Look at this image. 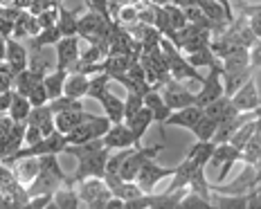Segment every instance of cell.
<instances>
[{
	"mask_svg": "<svg viewBox=\"0 0 261 209\" xmlns=\"http://www.w3.org/2000/svg\"><path fill=\"white\" fill-rule=\"evenodd\" d=\"M160 52L162 57H165L167 61V70H169L171 79L176 81H185V79H192V81H203V76L198 74V68H194V65H189V61L180 54V49H178L169 38L162 36L160 38Z\"/></svg>",
	"mask_w": 261,
	"mask_h": 209,
	"instance_id": "cell-1",
	"label": "cell"
},
{
	"mask_svg": "<svg viewBox=\"0 0 261 209\" xmlns=\"http://www.w3.org/2000/svg\"><path fill=\"white\" fill-rule=\"evenodd\" d=\"M167 144H155V146H140V148H133V151L126 155V160L122 162V167H119V178L122 180H135V175H138L140 167L146 162V160H155L158 155H160L162 151H165Z\"/></svg>",
	"mask_w": 261,
	"mask_h": 209,
	"instance_id": "cell-2",
	"label": "cell"
},
{
	"mask_svg": "<svg viewBox=\"0 0 261 209\" xmlns=\"http://www.w3.org/2000/svg\"><path fill=\"white\" fill-rule=\"evenodd\" d=\"M223 95V68H221V61L216 59L214 63L210 65V74L203 76L200 81V90L196 95V106H207L210 101L219 99Z\"/></svg>",
	"mask_w": 261,
	"mask_h": 209,
	"instance_id": "cell-3",
	"label": "cell"
},
{
	"mask_svg": "<svg viewBox=\"0 0 261 209\" xmlns=\"http://www.w3.org/2000/svg\"><path fill=\"white\" fill-rule=\"evenodd\" d=\"M111 189L106 187L104 178H86L81 180L79 189V200L86 202L90 209H106V200L111 198Z\"/></svg>",
	"mask_w": 261,
	"mask_h": 209,
	"instance_id": "cell-4",
	"label": "cell"
},
{
	"mask_svg": "<svg viewBox=\"0 0 261 209\" xmlns=\"http://www.w3.org/2000/svg\"><path fill=\"white\" fill-rule=\"evenodd\" d=\"M108 155H111V148L104 146L101 151H97V153H92V155H88V158L77 160L79 167H77V171H74V175H72L74 182H81V180H86V178H104Z\"/></svg>",
	"mask_w": 261,
	"mask_h": 209,
	"instance_id": "cell-5",
	"label": "cell"
},
{
	"mask_svg": "<svg viewBox=\"0 0 261 209\" xmlns=\"http://www.w3.org/2000/svg\"><path fill=\"white\" fill-rule=\"evenodd\" d=\"M173 173H176V167H160V164H155V160H146L140 167L138 175H135V182H138V187L144 194H151L160 180L171 178Z\"/></svg>",
	"mask_w": 261,
	"mask_h": 209,
	"instance_id": "cell-6",
	"label": "cell"
},
{
	"mask_svg": "<svg viewBox=\"0 0 261 209\" xmlns=\"http://www.w3.org/2000/svg\"><path fill=\"white\" fill-rule=\"evenodd\" d=\"M160 95H162V101L171 108V111H180V108H187L196 103V95L192 90L182 86V81H176V79H169L167 84L160 86Z\"/></svg>",
	"mask_w": 261,
	"mask_h": 209,
	"instance_id": "cell-7",
	"label": "cell"
},
{
	"mask_svg": "<svg viewBox=\"0 0 261 209\" xmlns=\"http://www.w3.org/2000/svg\"><path fill=\"white\" fill-rule=\"evenodd\" d=\"M111 128V122H108V117H99L97 115L95 119H90V122H84L77 128H72L68 135V144H81V142H90V140H97V137H104L106 130Z\"/></svg>",
	"mask_w": 261,
	"mask_h": 209,
	"instance_id": "cell-8",
	"label": "cell"
},
{
	"mask_svg": "<svg viewBox=\"0 0 261 209\" xmlns=\"http://www.w3.org/2000/svg\"><path fill=\"white\" fill-rule=\"evenodd\" d=\"M239 158H241V151L232 146L230 142L214 144V151H212L210 164H214V167H221V173H219V178H216V185L223 182V180L227 178V173H230V169L234 167V162H239Z\"/></svg>",
	"mask_w": 261,
	"mask_h": 209,
	"instance_id": "cell-9",
	"label": "cell"
},
{
	"mask_svg": "<svg viewBox=\"0 0 261 209\" xmlns=\"http://www.w3.org/2000/svg\"><path fill=\"white\" fill-rule=\"evenodd\" d=\"M259 180H261V173H259V167H252V169H246L239 178L234 180L232 185H223L219 182L216 187L210 185L212 191H216V194H248L252 187H259Z\"/></svg>",
	"mask_w": 261,
	"mask_h": 209,
	"instance_id": "cell-10",
	"label": "cell"
},
{
	"mask_svg": "<svg viewBox=\"0 0 261 209\" xmlns=\"http://www.w3.org/2000/svg\"><path fill=\"white\" fill-rule=\"evenodd\" d=\"M54 47H57V54H54L57 65H54V68L70 72L72 65L77 63V59H79V36H63Z\"/></svg>",
	"mask_w": 261,
	"mask_h": 209,
	"instance_id": "cell-11",
	"label": "cell"
},
{
	"mask_svg": "<svg viewBox=\"0 0 261 209\" xmlns=\"http://www.w3.org/2000/svg\"><path fill=\"white\" fill-rule=\"evenodd\" d=\"M232 103L239 113H252L259 111V88H257V79H248L234 95L230 97Z\"/></svg>",
	"mask_w": 261,
	"mask_h": 209,
	"instance_id": "cell-12",
	"label": "cell"
},
{
	"mask_svg": "<svg viewBox=\"0 0 261 209\" xmlns=\"http://www.w3.org/2000/svg\"><path fill=\"white\" fill-rule=\"evenodd\" d=\"M5 45H7V57H5V63H7L9 72L12 74H18L23 72L30 63V54H27L25 45H20L14 36H7L5 38Z\"/></svg>",
	"mask_w": 261,
	"mask_h": 209,
	"instance_id": "cell-13",
	"label": "cell"
},
{
	"mask_svg": "<svg viewBox=\"0 0 261 209\" xmlns=\"http://www.w3.org/2000/svg\"><path fill=\"white\" fill-rule=\"evenodd\" d=\"M97 115L92 113H86V111H63V113H57L54 115V128L59 130V133L68 135L72 128H77L84 122H90V119H95Z\"/></svg>",
	"mask_w": 261,
	"mask_h": 209,
	"instance_id": "cell-14",
	"label": "cell"
},
{
	"mask_svg": "<svg viewBox=\"0 0 261 209\" xmlns=\"http://www.w3.org/2000/svg\"><path fill=\"white\" fill-rule=\"evenodd\" d=\"M59 182H63L57 173L47 171V169H39V173L34 175L30 185H27V194L32 196H39V194H54L59 189Z\"/></svg>",
	"mask_w": 261,
	"mask_h": 209,
	"instance_id": "cell-15",
	"label": "cell"
},
{
	"mask_svg": "<svg viewBox=\"0 0 261 209\" xmlns=\"http://www.w3.org/2000/svg\"><path fill=\"white\" fill-rule=\"evenodd\" d=\"M151 122H153V117H151V111L146 106H142L138 113L133 115V117L126 122L128 126V130H130V135H133V146L135 148H140L142 146V137L146 133V128L151 126Z\"/></svg>",
	"mask_w": 261,
	"mask_h": 209,
	"instance_id": "cell-16",
	"label": "cell"
},
{
	"mask_svg": "<svg viewBox=\"0 0 261 209\" xmlns=\"http://www.w3.org/2000/svg\"><path fill=\"white\" fill-rule=\"evenodd\" d=\"M104 144L111 148H126V146H133V135H130V130H128V126L126 124H111V128L106 130V135H104Z\"/></svg>",
	"mask_w": 261,
	"mask_h": 209,
	"instance_id": "cell-17",
	"label": "cell"
},
{
	"mask_svg": "<svg viewBox=\"0 0 261 209\" xmlns=\"http://www.w3.org/2000/svg\"><path fill=\"white\" fill-rule=\"evenodd\" d=\"M200 115H203V108L192 103V106L180 108V111H176V113L171 111V115L165 119L162 126H185V128H192V126L200 119Z\"/></svg>",
	"mask_w": 261,
	"mask_h": 209,
	"instance_id": "cell-18",
	"label": "cell"
},
{
	"mask_svg": "<svg viewBox=\"0 0 261 209\" xmlns=\"http://www.w3.org/2000/svg\"><path fill=\"white\" fill-rule=\"evenodd\" d=\"M27 124H36L41 128V133H43V137L45 135H50V133H54V113L50 111V106H34L30 111V115H27V119H25Z\"/></svg>",
	"mask_w": 261,
	"mask_h": 209,
	"instance_id": "cell-19",
	"label": "cell"
},
{
	"mask_svg": "<svg viewBox=\"0 0 261 209\" xmlns=\"http://www.w3.org/2000/svg\"><path fill=\"white\" fill-rule=\"evenodd\" d=\"M142 99H144V106L151 111V117H153V122H158L160 126L165 124V119L171 115V108L167 106L165 101H162L160 90H155V88H153V90H149Z\"/></svg>",
	"mask_w": 261,
	"mask_h": 209,
	"instance_id": "cell-20",
	"label": "cell"
},
{
	"mask_svg": "<svg viewBox=\"0 0 261 209\" xmlns=\"http://www.w3.org/2000/svg\"><path fill=\"white\" fill-rule=\"evenodd\" d=\"M43 76H45V72H36V70H32V68H25L23 72L14 74L12 90L18 92V95H23V97H27L32 92V88L39 86L41 81H43Z\"/></svg>",
	"mask_w": 261,
	"mask_h": 209,
	"instance_id": "cell-21",
	"label": "cell"
},
{
	"mask_svg": "<svg viewBox=\"0 0 261 209\" xmlns=\"http://www.w3.org/2000/svg\"><path fill=\"white\" fill-rule=\"evenodd\" d=\"M101 108H104V115L108 117L111 124H122L124 122V99H119L113 92H106L104 97L99 99Z\"/></svg>",
	"mask_w": 261,
	"mask_h": 209,
	"instance_id": "cell-22",
	"label": "cell"
},
{
	"mask_svg": "<svg viewBox=\"0 0 261 209\" xmlns=\"http://www.w3.org/2000/svg\"><path fill=\"white\" fill-rule=\"evenodd\" d=\"M88 81H90V76H86V74L68 72V76H65V84H63V95H68L72 99L86 97V92H88Z\"/></svg>",
	"mask_w": 261,
	"mask_h": 209,
	"instance_id": "cell-23",
	"label": "cell"
},
{
	"mask_svg": "<svg viewBox=\"0 0 261 209\" xmlns=\"http://www.w3.org/2000/svg\"><path fill=\"white\" fill-rule=\"evenodd\" d=\"M196 167H200V164H196L192 158H185V160L176 167V173L171 175L173 182L169 185V189L167 191H176V189H187V182L189 178H192V173L196 171Z\"/></svg>",
	"mask_w": 261,
	"mask_h": 209,
	"instance_id": "cell-24",
	"label": "cell"
},
{
	"mask_svg": "<svg viewBox=\"0 0 261 209\" xmlns=\"http://www.w3.org/2000/svg\"><path fill=\"white\" fill-rule=\"evenodd\" d=\"M252 72L254 70L250 68V65L248 68H243V70H239V72H225L223 74V95L232 97L248 79H252Z\"/></svg>",
	"mask_w": 261,
	"mask_h": 209,
	"instance_id": "cell-25",
	"label": "cell"
},
{
	"mask_svg": "<svg viewBox=\"0 0 261 209\" xmlns=\"http://www.w3.org/2000/svg\"><path fill=\"white\" fill-rule=\"evenodd\" d=\"M65 76H68V72H65V70H59V68L50 70V72L43 76V86H45L47 99H57V97H61V95H63Z\"/></svg>",
	"mask_w": 261,
	"mask_h": 209,
	"instance_id": "cell-26",
	"label": "cell"
},
{
	"mask_svg": "<svg viewBox=\"0 0 261 209\" xmlns=\"http://www.w3.org/2000/svg\"><path fill=\"white\" fill-rule=\"evenodd\" d=\"M57 207V209H79L81 207V200H79V194L72 191V187H63V189H57L52 196V202H50V209Z\"/></svg>",
	"mask_w": 261,
	"mask_h": 209,
	"instance_id": "cell-27",
	"label": "cell"
},
{
	"mask_svg": "<svg viewBox=\"0 0 261 209\" xmlns=\"http://www.w3.org/2000/svg\"><path fill=\"white\" fill-rule=\"evenodd\" d=\"M79 12H70L63 7V3L59 5V18H57V27L61 30L63 36H77V23H79Z\"/></svg>",
	"mask_w": 261,
	"mask_h": 209,
	"instance_id": "cell-28",
	"label": "cell"
},
{
	"mask_svg": "<svg viewBox=\"0 0 261 209\" xmlns=\"http://www.w3.org/2000/svg\"><path fill=\"white\" fill-rule=\"evenodd\" d=\"M259 140H261V135H259V128H257L252 135L248 137L246 144H243L241 158H239V160L248 162L250 167H259V155H261V144H259Z\"/></svg>",
	"mask_w": 261,
	"mask_h": 209,
	"instance_id": "cell-29",
	"label": "cell"
},
{
	"mask_svg": "<svg viewBox=\"0 0 261 209\" xmlns=\"http://www.w3.org/2000/svg\"><path fill=\"white\" fill-rule=\"evenodd\" d=\"M61 38H63V34H61V30H59L57 25H54V27H47V30H41L39 34L32 38V49H34V52H39V49H43V47L57 45Z\"/></svg>",
	"mask_w": 261,
	"mask_h": 209,
	"instance_id": "cell-30",
	"label": "cell"
},
{
	"mask_svg": "<svg viewBox=\"0 0 261 209\" xmlns=\"http://www.w3.org/2000/svg\"><path fill=\"white\" fill-rule=\"evenodd\" d=\"M216 126H219V122H216L214 117H210V115L203 113V115H200V119H198V122H196L189 130H192V133L198 137L200 142H212V135H214Z\"/></svg>",
	"mask_w": 261,
	"mask_h": 209,
	"instance_id": "cell-31",
	"label": "cell"
},
{
	"mask_svg": "<svg viewBox=\"0 0 261 209\" xmlns=\"http://www.w3.org/2000/svg\"><path fill=\"white\" fill-rule=\"evenodd\" d=\"M30 111H32L30 99L23 97V95H18V92H14V97H12V106H9V111H7L9 117H12L14 122H25L27 115H30Z\"/></svg>",
	"mask_w": 261,
	"mask_h": 209,
	"instance_id": "cell-32",
	"label": "cell"
},
{
	"mask_svg": "<svg viewBox=\"0 0 261 209\" xmlns=\"http://www.w3.org/2000/svg\"><path fill=\"white\" fill-rule=\"evenodd\" d=\"M111 76H108L106 72H99V74H95V76H90V81H88V92H86V97H90V99H97L99 101L101 97L108 92V86H111Z\"/></svg>",
	"mask_w": 261,
	"mask_h": 209,
	"instance_id": "cell-33",
	"label": "cell"
},
{
	"mask_svg": "<svg viewBox=\"0 0 261 209\" xmlns=\"http://www.w3.org/2000/svg\"><path fill=\"white\" fill-rule=\"evenodd\" d=\"M187 189H192L194 194L203 196V198H212V189H210V182L205 180V167H196V171L192 173V178H189L187 182Z\"/></svg>",
	"mask_w": 261,
	"mask_h": 209,
	"instance_id": "cell-34",
	"label": "cell"
},
{
	"mask_svg": "<svg viewBox=\"0 0 261 209\" xmlns=\"http://www.w3.org/2000/svg\"><path fill=\"white\" fill-rule=\"evenodd\" d=\"M212 151H214V142H196V144L189 148L187 158H192L196 164H200V167H205V164H210V158H212Z\"/></svg>",
	"mask_w": 261,
	"mask_h": 209,
	"instance_id": "cell-35",
	"label": "cell"
},
{
	"mask_svg": "<svg viewBox=\"0 0 261 209\" xmlns=\"http://www.w3.org/2000/svg\"><path fill=\"white\" fill-rule=\"evenodd\" d=\"M47 106H50V111L57 115V113H63V111H84V101L81 99H72L68 95H61L57 99H50L47 101Z\"/></svg>",
	"mask_w": 261,
	"mask_h": 209,
	"instance_id": "cell-36",
	"label": "cell"
},
{
	"mask_svg": "<svg viewBox=\"0 0 261 209\" xmlns=\"http://www.w3.org/2000/svg\"><path fill=\"white\" fill-rule=\"evenodd\" d=\"M187 61H189V65H194V68H210V65L216 61V57L210 47H205V49H198V52L187 54Z\"/></svg>",
	"mask_w": 261,
	"mask_h": 209,
	"instance_id": "cell-37",
	"label": "cell"
},
{
	"mask_svg": "<svg viewBox=\"0 0 261 209\" xmlns=\"http://www.w3.org/2000/svg\"><path fill=\"white\" fill-rule=\"evenodd\" d=\"M178 207H182V209H214L212 207V200H207V198H203L198 194H194V191L185 194L180 198V205Z\"/></svg>",
	"mask_w": 261,
	"mask_h": 209,
	"instance_id": "cell-38",
	"label": "cell"
},
{
	"mask_svg": "<svg viewBox=\"0 0 261 209\" xmlns=\"http://www.w3.org/2000/svg\"><path fill=\"white\" fill-rule=\"evenodd\" d=\"M162 7H165L167 18H169V25H171V30H173V32H178L180 27L187 25V16H185V12H182L180 7H176V5H171V3L162 5Z\"/></svg>",
	"mask_w": 261,
	"mask_h": 209,
	"instance_id": "cell-39",
	"label": "cell"
},
{
	"mask_svg": "<svg viewBox=\"0 0 261 209\" xmlns=\"http://www.w3.org/2000/svg\"><path fill=\"white\" fill-rule=\"evenodd\" d=\"M142 106H144V99L140 97L138 92H130V90H128L126 101H124V122H128V119L133 117V115L138 113Z\"/></svg>",
	"mask_w": 261,
	"mask_h": 209,
	"instance_id": "cell-40",
	"label": "cell"
},
{
	"mask_svg": "<svg viewBox=\"0 0 261 209\" xmlns=\"http://www.w3.org/2000/svg\"><path fill=\"white\" fill-rule=\"evenodd\" d=\"M113 20H117L119 25H133L135 20H138V7H130V5H119V9H117V14H115V18Z\"/></svg>",
	"mask_w": 261,
	"mask_h": 209,
	"instance_id": "cell-41",
	"label": "cell"
},
{
	"mask_svg": "<svg viewBox=\"0 0 261 209\" xmlns=\"http://www.w3.org/2000/svg\"><path fill=\"white\" fill-rule=\"evenodd\" d=\"M59 5H61V0H32L27 12L32 16H39L41 12H45V9H57Z\"/></svg>",
	"mask_w": 261,
	"mask_h": 209,
	"instance_id": "cell-42",
	"label": "cell"
},
{
	"mask_svg": "<svg viewBox=\"0 0 261 209\" xmlns=\"http://www.w3.org/2000/svg\"><path fill=\"white\" fill-rule=\"evenodd\" d=\"M27 99H30V103H32V108L34 106H45L50 99H47V92H45V86H43V81L39 86H34L32 88V92L27 95Z\"/></svg>",
	"mask_w": 261,
	"mask_h": 209,
	"instance_id": "cell-43",
	"label": "cell"
},
{
	"mask_svg": "<svg viewBox=\"0 0 261 209\" xmlns=\"http://www.w3.org/2000/svg\"><path fill=\"white\" fill-rule=\"evenodd\" d=\"M57 18H59V7L57 9H45L36 16V23H39L41 30H47V27H54L57 25Z\"/></svg>",
	"mask_w": 261,
	"mask_h": 209,
	"instance_id": "cell-44",
	"label": "cell"
},
{
	"mask_svg": "<svg viewBox=\"0 0 261 209\" xmlns=\"http://www.w3.org/2000/svg\"><path fill=\"white\" fill-rule=\"evenodd\" d=\"M126 76L130 81H135V84H146V72H144V68H142L140 61L130 63V68L126 70Z\"/></svg>",
	"mask_w": 261,
	"mask_h": 209,
	"instance_id": "cell-45",
	"label": "cell"
},
{
	"mask_svg": "<svg viewBox=\"0 0 261 209\" xmlns=\"http://www.w3.org/2000/svg\"><path fill=\"white\" fill-rule=\"evenodd\" d=\"M52 196H54V194H39V196H32L30 200H27L25 209H45V207H50Z\"/></svg>",
	"mask_w": 261,
	"mask_h": 209,
	"instance_id": "cell-46",
	"label": "cell"
},
{
	"mask_svg": "<svg viewBox=\"0 0 261 209\" xmlns=\"http://www.w3.org/2000/svg\"><path fill=\"white\" fill-rule=\"evenodd\" d=\"M39 140H43V133H41V128L36 124H27L25 122V137H23V144H36Z\"/></svg>",
	"mask_w": 261,
	"mask_h": 209,
	"instance_id": "cell-47",
	"label": "cell"
},
{
	"mask_svg": "<svg viewBox=\"0 0 261 209\" xmlns=\"http://www.w3.org/2000/svg\"><path fill=\"white\" fill-rule=\"evenodd\" d=\"M108 3H111V0H86V5H88L90 12L101 14L104 18H111V7H108Z\"/></svg>",
	"mask_w": 261,
	"mask_h": 209,
	"instance_id": "cell-48",
	"label": "cell"
},
{
	"mask_svg": "<svg viewBox=\"0 0 261 209\" xmlns=\"http://www.w3.org/2000/svg\"><path fill=\"white\" fill-rule=\"evenodd\" d=\"M12 86H14V74L9 72L7 63H5V68H0V92L12 90Z\"/></svg>",
	"mask_w": 261,
	"mask_h": 209,
	"instance_id": "cell-49",
	"label": "cell"
},
{
	"mask_svg": "<svg viewBox=\"0 0 261 209\" xmlns=\"http://www.w3.org/2000/svg\"><path fill=\"white\" fill-rule=\"evenodd\" d=\"M39 32H41V27H39V23H36V16H32L30 12H27V16H25V34L30 38H34Z\"/></svg>",
	"mask_w": 261,
	"mask_h": 209,
	"instance_id": "cell-50",
	"label": "cell"
},
{
	"mask_svg": "<svg viewBox=\"0 0 261 209\" xmlns=\"http://www.w3.org/2000/svg\"><path fill=\"white\" fill-rule=\"evenodd\" d=\"M248 27H250V32H252V36L254 38H259L261 34V20H259V9H254V16L248 20Z\"/></svg>",
	"mask_w": 261,
	"mask_h": 209,
	"instance_id": "cell-51",
	"label": "cell"
},
{
	"mask_svg": "<svg viewBox=\"0 0 261 209\" xmlns=\"http://www.w3.org/2000/svg\"><path fill=\"white\" fill-rule=\"evenodd\" d=\"M12 97H14V90L0 92V113H7L9 111V106H12Z\"/></svg>",
	"mask_w": 261,
	"mask_h": 209,
	"instance_id": "cell-52",
	"label": "cell"
},
{
	"mask_svg": "<svg viewBox=\"0 0 261 209\" xmlns=\"http://www.w3.org/2000/svg\"><path fill=\"white\" fill-rule=\"evenodd\" d=\"M5 57H7V45H5V38L0 41V63H5Z\"/></svg>",
	"mask_w": 261,
	"mask_h": 209,
	"instance_id": "cell-53",
	"label": "cell"
},
{
	"mask_svg": "<svg viewBox=\"0 0 261 209\" xmlns=\"http://www.w3.org/2000/svg\"><path fill=\"white\" fill-rule=\"evenodd\" d=\"M115 3H117V5H122V7H124V5H130V7H138L140 0H115Z\"/></svg>",
	"mask_w": 261,
	"mask_h": 209,
	"instance_id": "cell-54",
	"label": "cell"
},
{
	"mask_svg": "<svg viewBox=\"0 0 261 209\" xmlns=\"http://www.w3.org/2000/svg\"><path fill=\"white\" fill-rule=\"evenodd\" d=\"M149 3H153V5H167V3H171V0H149Z\"/></svg>",
	"mask_w": 261,
	"mask_h": 209,
	"instance_id": "cell-55",
	"label": "cell"
},
{
	"mask_svg": "<svg viewBox=\"0 0 261 209\" xmlns=\"http://www.w3.org/2000/svg\"><path fill=\"white\" fill-rule=\"evenodd\" d=\"M0 5H12V0H0Z\"/></svg>",
	"mask_w": 261,
	"mask_h": 209,
	"instance_id": "cell-56",
	"label": "cell"
},
{
	"mask_svg": "<svg viewBox=\"0 0 261 209\" xmlns=\"http://www.w3.org/2000/svg\"><path fill=\"white\" fill-rule=\"evenodd\" d=\"M30 3H32V0H30Z\"/></svg>",
	"mask_w": 261,
	"mask_h": 209,
	"instance_id": "cell-57",
	"label": "cell"
},
{
	"mask_svg": "<svg viewBox=\"0 0 261 209\" xmlns=\"http://www.w3.org/2000/svg\"><path fill=\"white\" fill-rule=\"evenodd\" d=\"M61 3H63V0H61Z\"/></svg>",
	"mask_w": 261,
	"mask_h": 209,
	"instance_id": "cell-58",
	"label": "cell"
}]
</instances>
